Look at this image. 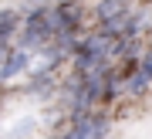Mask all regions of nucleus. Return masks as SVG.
I'll return each instance as SVG.
<instances>
[{
    "label": "nucleus",
    "instance_id": "obj_4",
    "mask_svg": "<svg viewBox=\"0 0 152 139\" xmlns=\"http://www.w3.org/2000/svg\"><path fill=\"white\" fill-rule=\"evenodd\" d=\"M24 68H27V51H10L4 58V64H0V78L7 81V78H14L17 71H24Z\"/></svg>",
    "mask_w": 152,
    "mask_h": 139
},
{
    "label": "nucleus",
    "instance_id": "obj_3",
    "mask_svg": "<svg viewBox=\"0 0 152 139\" xmlns=\"http://www.w3.org/2000/svg\"><path fill=\"white\" fill-rule=\"evenodd\" d=\"M149 81H152V51L142 58V64L135 68V75H132V81H129V92H132V95H139V92L149 88Z\"/></svg>",
    "mask_w": 152,
    "mask_h": 139
},
{
    "label": "nucleus",
    "instance_id": "obj_2",
    "mask_svg": "<svg viewBox=\"0 0 152 139\" xmlns=\"http://www.w3.org/2000/svg\"><path fill=\"white\" fill-rule=\"evenodd\" d=\"M105 129H108L105 119H88V115H85V119H78V126L71 129L64 139H102Z\"/></svg>",
    "mask_w": 152,
    "mask_h": 139
},
{
    "label": "nucleus",
    "instance_id": "obj_6",
    "mask_svg": "<svg viewBox=\"0 0 152 139\" xmlns=\"http://www.w3.org/2000/svg\"><path fill=\"white\" fill-rule=\"evenodd\" d=\"M14 27H17V14H10V10H7V14H0V41H7V38H10V34H14Z\"/></svg>",
    "mask_w": 152,
    "mask_h": 139
},
{
    "label": "nucleus",
    "instance_id": "obj_5",
    "mask_svg": "<svg viewBox=\"0 0 152 139\" xmlns=\"http://www.w3.org/2000/svg\"><path fill=\"white\" fill-rule=\"evenodd\" d=\"M122 14H129V0H102L98 4V17L105 24L115 21V17H122Z\"/></svg>",
    "mask_w": 152,
    "mask_h": 139
},
{
    "label": "nucleus",
    "instance_id": "obj_1",
    "mask_svg": "<svg viewBox=\"0 0 152 139\" xmlns=\"http://www.w3.org/2000/svg\"><path fill=\"white\" fill-rule=\"evenodd\" d=\"M54 17H51L48 10H34L27 17V27H24V38H20V51H31L37 48V44H48V38L54 34Z\"/></svg>",
    "mask_w": 152,
    "mask_h": 139
}]
</instances>
